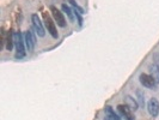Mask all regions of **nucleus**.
<instances>
[{
  "label": "nucleus",
  "instance_id": "f257e3e1",
  "mask_svg": "<svg viewBox=\"0 0 159 120\" xmlns=\"http://www.w3.org/2000/svg\"><path fill=\"white\" fill-rule=\"evenodd\" d=\"M24 35L20 31L15 32V46L17 50V58H23L25 55V48H24Z\"/></svg>",
  "mask_w": 159,
  "mask_h": 120
},
{
  "label": "nucleus",
  "instance_id": "f03ea898",
  "mask_svg": "<svg viewBox=\"0 0 159 120\" xmlns=\"http://www.w3.org/2000/svg\"><path fill=\"white\" fill-rule=\"evenodd\" d=\"M31 21H32V26H34V30L36 31V34L40 36V37H43L46 35V31H44V28H43V24L41 22L39 15L34 13L31 16Z\"/></svg>",
  "mask_w": 159,
  "mask_h": 120
},
{
  "label": "nucleus",
  "instance_id": "7ed1b4c3",
  "mask_svg": "<svg viewBox=\"0 0 159 120\" xmlns=\"http://www.w3.org/2000/svg\"><path fill=\"white\" fill-rule=\"evenodd\" d=\"M43 18H44V23H46V26H47L49 34H50V35H52L54 39H57L59 34H57V31H56L55 23L53 22V19L50 18V16L48 15L47 12H43Z\"/></svg>",
  "mask_w": 159,
  "mask_h": 120
},
{
  "label": "nucleus",
  "instance_id": "20e7f679",
  "mask_svg": "<svg viewBox=\"0 0 159 120\" xmlns=\"http://www.w3.org/2000/svg\"><path fill=\"white\" fill-rule=\"evenodd\" d=\"M50 12H52V15H53L55 22L57 23L59 26H61V28L66 26V19H65L62 12H61L59 8L56 7V6H54V5H52V6H50Z\"/></svg>",
  "mask_w": 159,
  "mask_h": 120
},
{
  "label": "nucleus",
  "instance_id": "39448f33",
  "mask_svg": "<svg viewBox=\"0 0 159 120\" xmlns=\"http://www.w3.org/2000/svg\"><path fill=\"white\" fill-rule=\"evenodd\" d=\"M139 79H140V83L143 84V87H146V88L154 89L156 88V85H157L156 80L153 79V77H152L151 74L141 73V74H140V77H139Z\"/></svg>",
  "mask_w": 159,
  "mask_h": 120
},
{
  "label": "nucleus",
  "instance_id": "423d86ee",
  "mask_svg": "<svg viewBox=\"0 0 159 120\" xmlns=\"http://www.w3.org/2000/svg\"><path fill=\"white\" fill-rule=\"evenodd\" d=\"M24 41H25V45H26V48L29 50H32L35 45H36V36L32 30H26L25 34H24Z\"/></svg>",
  "mask_w": 159,
  "mask_h": 120
},
{
  "label": "nucleus",
  "instance_id": "0eeeda50",
  "mask_svg": "<svg viewBox=\"0 0 159 120\" xmlns=\"http://www.w3.org/2000/svg\"><path fill=\"white\" fill-rule=\"evenodd\" d=\"M117 111L126 120H135V117L133 115L132 109L128 107L127 104H119L117 106Z\"/></svg>",
  "mask_w": 159,
  "mask_h": 120
},
{
  "label": "nucleus",
  "instance_id": "6e6552de",
  "mask_svg": "<svg viewBox=\"0 0 159 120\" xmlns=\"http://www.w3.org/2000/svg\"><path fill=\"white\" fill-rule=\"evenodd\" d=\"M147 109H148V113L151 114L153 118H156L159 114V102L157 98H151L147 103Z\"/></svg>",
  "mask_w": 159,
  "mask_h": 120
},
{
  "label": "nucleus",
  "instance_id": "1a4fd4ad",
  "mask_svg": "<svg viewBox=\"0 0 159 120\" xmlns=\"http://www.w3.org/2000/svg\"><path fill=\"white\" fill-rule=\"evenodd\" d=\"M150 72H151V76L153 77V79L156 80V83H159V67L157 65H151L150 66Z\"/></svg>",
  "mask_w": 159,
  "mask_h": 120
},
{
  "label": "nucleus",
  "instance_id": "9d476101",
  "mask_svg": "<svg viewBox=\"0 0 159 120\" xmlns=\"http://www.w3.org/2000/svg\"><path fill=\"white\" fill-rule=\"evenodd\" d=\"M126 101H127V106L132 111H136V109H138L139 103H138V101L134 100L132 96H127V97H126Z\"/></svg>",
  "mask_w": 159,
  "mask_h": 120
},
{
  "label": "nucleus",
  "instance_id": "9b49d317",
  "mask_svg": "<svg viewBox=\"0 0 159 120\" xmlns=\"http://www.w3.org/2000/svg\"><path fill=\"white\" fill-rule=\"evenodd\" d=\"M61 8H62V11H64L65 13L67 15V17L70 18V21H71V22H73V21H74V16H75V15L73 13L74 11H73V10H72V8L70 7V6H67L66 4H62Z\"/></svg>",
  "mask_w": 159,
  "mask_h": 120
},
{
  "label": "nucleus",
  "instance_id": "f8f14e48",
  "mask_svg": "<svg viewBox=\"0 0 159 120\" xmlns=\"http://www.w3.org/2000/svg\"><path fill=\"white\" fill-rule=\"evenodd\" d=\"M13 43H15V32L10 31L7 35V39H6V48H7V50L12 49Z\"/></svg>",
  "mask_w": 159,
  "mask_h": 120
},
{
  "label": "nucleus",
  "instance_id": "ddd939ff",
  "mask_svg": "<svg viewBox=\"0 0 159 120\" xmlns=\"http://www.w3.org/2000/svg\"><path fill=\"white\" fill-rule=\"evenodd\" d=\"M105 113H107L108 115H111V117H114V118H116V119H121L110 106H107V107H105Z\"/></svg>",
  "mask_w": 159,
  "mask_h": 120
},
{
  "label": "nucleus",
  "instance_id": "4468645a",
  "mask_svg": "<svg viewBox=\"0 0 159 120\" xmlns=\"http://www.w3.org/2000/svg\"><path fill=\"white\" fill-rule=\"evenodd\" d=\"M70 2H71L72 5H73V7H74V10H75V11H78V12H80L81 15H83V13H85V12H84V10H83V8L80 7L79 5H78V4H77V2L74 1V0H70Z\"/></svg>",
  "mask_w": 159,
  "mask_h": 120
},
{
  "label": "nucleus",
  "instance_id": "2eb2a0df",
  "mask_svg": "<svg viewBox=\"0 0 159 120\" xmlns=\"http://www.w3.org/2000/svg\"><path fill=\"white\" fill-rule=\"evenodd\" d=\"M136 95H138V101H139V104L143 106V104H145V100H143V93H141L140 90H138V91H136Z\"/></svg>",
  "mask_w": 159,
  "mask_h": 120
},
{
  "label": "nucleus",
  "instance_id": "dca6fc26",
  "mask_svg": "<svg viewBox=\"0 0 159 120\" xmlns=\"http://www.w3.org/2000/svg\"><path fill=\"white\" fill-rule=\"evenodd\" d=\"M74 15H75L77 19H78V23H79V25H83V18H81V13L74 10Z\"/></svg>",
  "mask_w": 159,
  "mask_h": 120
},
{
  "label": "nucleus",
  "instance_id": "f3484780",
  "mask_svg": "<svg viewBox=\"0 0 159 120\" xmlns=\"http://www.w3.org/2000/svg\"><path fill=\"white\" fill-rule=\"evenodd\" d=\"M104 120H121V119H116V118H114V117H111V115H105V118H104Z\"/></svg>",
  "mask_w": 159,
  "mask_h": 120
}]
</instances>
